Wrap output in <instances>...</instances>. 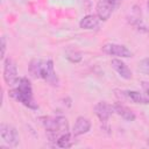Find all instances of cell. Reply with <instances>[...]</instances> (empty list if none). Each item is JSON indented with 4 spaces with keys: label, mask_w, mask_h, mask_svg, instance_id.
<instances>
[{
    "label": "cell",
    "mask_w": 149,
    "mask_h": 149,
    "mask_svg": "<svg viewBox=\"0 0 149 149\" xmlns=\"http://www.w3.org/2000/svg\"><path fill=\"white\" fill-rule=\"evenodd\" d=\"M9 95L14 100L21 102L22 105H24L26 107H28L30 109H37V107H38L33 97L31 84L28 80V78H26V77H21L17 79L15 85L12 86V88L9 91Z\"/></svg>",
    "instance_id": "1"
},
{
    "label": "cell",
    "mask_w": 149,
    "mask_h": 149,
    "mask_svg": "<svg viewBox=\"0 0 149 149\" xmlns=\"http://www.w3.org/2000/svg\"><path fill=\"white\" fill-rule=\"evenodd\" d=\"M41 120L48 135L52 140H57L61 135L69 133V123L66 118L64 116H56V118L44 116V118H41Z\"/></svg>",
    "instance_id": "2"
},
{
    "label": "cell",
    "mask_w": 149,
    "mask_h": 149,
    "mask_svg": "<svg viewBox=\"0 0 149 149\" xmlns=\"http://www.w3.org/2000/svg\"><path fill=\"white\" fill-rule=\"evenodd\" d=\"M0 136L2 141L9 147H16L20 142V136L16 128L8 123L0 125Z\"/></svg>",
    "instance_id": "3"
},
{
    "label": "cell",
    "mask_w": 149,
    "mask_h": 149,
    "mask_svg": "<svg viewBox=\"0 0 149 149\" xmlns=\"http://www.w3.org/2000/svg\"><path fill=\"white\" fill-rule=\"evenodd\" d=\"M19 76H17V68L14 61L9 57L5 58L3 61V80L8 86H14L15 83L17 81Z\"/></svg>",
    "instance_id": "4"
},
{
    "label": "cell",
    "mask_w": 149,
    "mask_h": 149,
    "mask_svg": "<svg viewBox=\"0 0 149 149\" xmlns=\"http://www.w3.org/2000/svg\"><path fill=\"white\" fill-rule=\"evenodd\" d=\"M120 0H99L97 3V15L101 21H107Z\"/></svg>",
    "instance_id": "5"
},
{
    "label": "cell",
    "mask_w": 149,
    "mask_h": 149,
    "mask_svg": "<svg viewBox=\"0 0 149 149\" xmlns=\"http://www.w3.org/2000/svg\"><path fill=\"white\" fill-rule=\"evenodd\" d=\"M102 52L111 55V56H116L121 58H129L133 56V52L123 44H118V43H106L101 48Z\"/></svg>",
    "instance_id": "6"
},
{
    "label": "cell",
    "mask_w": 149,
    "mask_h": 149,
    "mask_svg": "<svg viewBox=\"0 0 149 149\" xmlns=\"http://www.w3.org/2000/svg\"><path fill=\"white\" fill-rule=\"evenodd\" d=\"M41 78L44 79L51 86H58L59 79H58V77H57V74L55 72L54 62L51 59L43 61V66H42V71H41Z\"/></svg>",
    "instance_id": "7"
},
{
    "label": "cell",
    "mask_w": 149,
    "mask_h": 149,
    "mask_svg": "<svg viewBox=\"0 0 149 149\" xmlns=\"http://www.w3.org/2000/svg\"><path fill=\"white\" fill-rule=\"evenodd\" d=\"M111 66L116 71V73H118L121 78H123V79H126V80H129V79L133 78L132 70H130V69L127 66V64H126L125 62H122L120 58H113V59L111 61Z\"/></svg>",
    "instance_id": "8"
},
{
    "label": "cell",
    "mask_w": 149,
    "mask_h": 149,
    "mask_svg": "<svg viewBox=\"0 0 149 149\" xmlns=\"http://www.w3.org/2000/svg\"><path fill=\"white\" fill-rule=\"evenodd\" d=\"M90 129H91V121L85 116H78L72 127V135L74 137L80 136V135L88 133Z\"/></svg>",
    "instance_id": "9"
},
{
    "label": "cell",
    "mask_w": 149,
    "mask_h": 149,
    "mask_svg": "<svg viewBox=\"0 0 149 149\" xmlns=\"http://www.w3.org/2000/svg\"><path fill=\"white\" fill-rule=\"evenodd\" d=\"M94 113L101 122H106L113 113V106H111L106 101H99L94 106Z\"/></svg>",
    "instance_id": "10"
},
{
    "label": "cell",
    "mask_w": 149,
    "mask_h": 149,
    "mask_svg": "<svg viewBox=\"0 0 149 149\" xmlns=\"http://www.w3.org/2000/svg\"><path fill=\"white\" fill-rule=\"evenodd\" d=\"M113 112L116 113L119 116H121L126 121H134L136 119L135 113L130 108H128L127 106H125L122 104H119V102L113 105Z\"/></svg>",
    "instance_id": "11"
},
{
    "label": "cell",
    "mask_w": 149,
    "mask_h": 149,
    "mask_svg": "<svg viewBox=\"0 0 149 149\" xmlns=\"http://www.w3.org/2000/svg\"><path fill=\"white\" fill-rule=\"evenodd\" d=\"M99 21H100V19L98 17V15H92V14H90V15L84 16V17L80 20L79 26H80V28H83V29H88V30H91V29H95V28L99 27Z\"/></svg>",
    "instance_id": "12"
},
{
    "label": "cell",
    "mask_w": 149,
    "mask_h": 149,
    "mask_svg": "<svg viewBox=\"0 0 149 149\" xmlns=\"http://www.w3.org/2000/svg\"><path fill=\"white\" fill-rule=\"evenodd\" d=\"M43 66V59H33L29 63V73L33 78H41V71Z\"/></svg>",
    "instance_id": "13"
},
{
    "label": "cell",
    "mask_w": 149,
    "mask_h": 149,
    "mask_svg": "<svg viewBox=\"0 0 149 149\" xmlns=\"http://www.w3.org/2000/svg\"><path fill=\"white\" fill-rule=\"evenodd\" d=\"M123 94L135 104H148L149 102V98L144 97L142 93L137 91H125Z\"/></svg>",
    "instance_id": "14"
},
{
    "label": "cell",
    "mask_w": 149,
    "mask_h": 149,
    "mask_svg": "<svg viewBox=\"0 0 149 149\" xmlns=\"http://www.w3.org/2000/svg\"><path fill=\"white\" fill-rule=\"evenodd\" d=\"M72 136L70 133H65L63 135H61L57 140H56V144L59 147V148H70L73 146V140H72Z\"/></svg>",
    "instance_id": "15"
},
{
    "label": "cell",
    "mask_w": 149,
    "mask_h": 149,
    "mask_svg": "<svg viewBox=\"0 0 149 149\" xmlns=\"http://www.w3.org/2000/svg\"><path fill=\"white\" fill-rule=\"evenodd\" d=\"M65 57L68 61H70L71 63H79L83 58L81 54L76 51V50H68L66 54H65Z\"/></svg>",
    "instance_id": "16"
},
{
    "label": "cell",
    "mask_w": 149,
    "mask_h": 149,
    "mask_svg": "<svg viewBox=\"0 0 149 149\" xmlns=\"http://www.w3.org/2000/svg\"><path fill=\"white\" fill-rule=\"evenodd\" d=\"M6 49H7V42H6V37L2 35V36H1V54H0V57H1L2 59L5 58Z\"/></svg>",
    "instance_id": "17"
},
{
    "label": "cell",
    "mask_w": 149,
    "mask_h": 149,
    "mask_svg": "<svg viewBox=\"0 0 149 149\" xmlns=\"http://www.w3.org/2000/svg\"><path fill=\"white\" fill-rule=\"evenodd\" d=\"M142 87H143L147 97L149 98V81H142Z\"/></svg>",
    "instance_id": "18"
},
{
    "label": "cell",
    "mask_w": 149,
    "mask_h": 149,
    "mask_svg": "<svg viewBox=\"0 0 149 149\" xmlns=\"http://www.w3.org/2000/svg\"><path fill=\"white\" fill-rule=\"evenodd\" d=\"M143 66L147 69V71H149V59H146V61H143Z\"/></svg>",
    "instance_id": "19"
},
{
    "label": "cell",
    "mask_w": 149,
    "mask_h": 149,
    "mask_svg": "<svg viewBox=\"0 0 149 149\" xmlns=\"http://www.w3.org/2000/svg\"><path fill=\"white\" fill-rule=\"evenodd\" d=\"M147 8H148V10H149V0H148V2H147Z\"/></svg>",
    "instance_id": "20"
},
{
    "label": "cell",
    "mask_w": 149,
    "mask_h": 149,
    "mask_svg": "<svg viewBox=\"0 0 149 149\" xmlns=\"http://www.w3.org/2000/svg\"><path fill=\"white\" fill-rule=\"evenodd\" d=\"M147 144H148V147H149V139H148V141H147Z\"/></svg>",
    "instance_id": "21"
}]
</instances>
